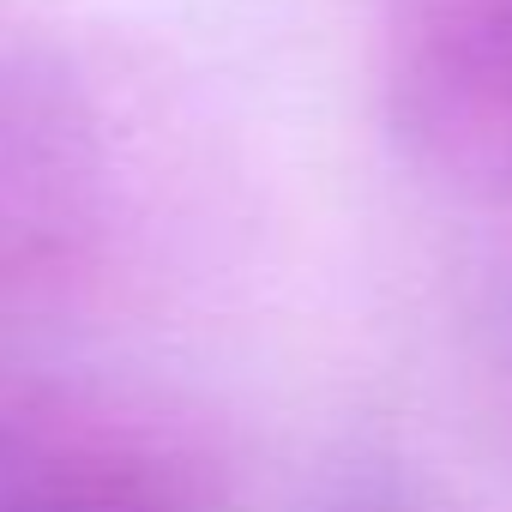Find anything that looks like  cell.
I'll list each match as a JSON object with an SVG mask.
<instances>
[{
    "label": "cell",
    "mask_w": 512,
    "mask_h": 512,
    "mask_svg": "<svg viewBox=\"0 0 512 512\" xmlns=\"http://www.w3.org/2000/svg\"><path fill=\"white\" fill-rule=\"evenodd\" d=\"M380 103L422 175L512 199V0H386Z\"/></svg>",
    "instance_id": "obj_1"
},
{
    "label": "cell",
    "mask_w": 512,
    "mask_h": 512,
    "mask_svg": "<svg viewBox=\"0 0 512 512\" xmlns=\"http://www.w3.org/2000/svg\"><path fill=\"white\" fill-rule=\"evenodd\" d=\"M175 434L79 386L0 374V512H193Z\"/></svg>",
    "instance_id": "obj_2"
},
{
    "label": "cell",
    "mask_w": 512,
    "mask_h": 512,
    "mask_svg": "<svg viewBox=\"0 0 512 512\" xmlns=\"http://www.w3.org/2000/svg\"><path fill=\"white\" fill-rule=\"evenodd\" d=\"M79 223V121L55 79L0 43V272L49 266Z\"/></svg>",
    "instance_id": "obj_3"
}]
</instances>
